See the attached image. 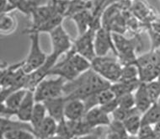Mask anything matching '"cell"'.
Here are the masks:
<instances>
[{
	"instance_id": "cell-1",
	"label": "cell",
	"mask_w": 160,
	"mask_h": 139,
	"mask_svg": "<svg viewBox=\"0 0 160 139\" xmlns=\"http://www.w3.org/2000/svg\"><path fill=\"white\" fill-rule=\"evenodd\" d=\"M111 83L103 78L92 68L81 73L74 80L67 82L64 85L63 96L66 100H85L91 95L110 89Z\"/></svg>"
},
{
	"instance_id": "cell-2",
	"label": "cell",
	"mask_w": 160,
	"mask_h": 139,
	"mask_svg": "<svg viewBox=\"0 0 160 139\" xmlns=\"http://www.w3.org/2000/svg\"><path fill=\"white\" fill-rule=\"evenodd\" d=\"M122 67L118 59L108 57H96L91 62L92 69L111 84L120 81Z\"/></svg>"
},
{
	"instance_id": "cell-3",
	"label": "cell",
	"mask_w": 160,
	"mask_h": 139,
	"mask_svg": "<svg viewBox=\"0 0 160 139\" xmlns=\"http://www.w3.org/2000/svg\"><path fill=\"white\" fill-rule=\"evenodd\" d=\"M67 81L62 78H44L38 83L34 90L36 102H44L46 100L63 96L64 85Z\"/></svg>"
},
{
	"instance_id": "cell-4",
	"label": "cell",
	"mask_w": 160,
	"mask_h": 139,
	"mask_svg": "<svg viewBox=\"0 0 160 139\" xmlns=\"http://www.w3.org/2000/svg\"><path fill=\"white\" fill-rule=\"evenodd\" d=\"M29 37L31 40V47L23 65V69L28 74L40 68L47 59V55L42 50L40 45V34L36 32L30 33Z\"/></svg>"
},
{
	"instance_id": "cell-5",
	"label": "cell",
	"mask_w": 160,
	"mask_h": 139,
	"mask_svg": "<svg viewBox=\"0 0 160 139\" xmlns=\"http://www.w3.org/2000/svg\"><path fill=\"white\" fill-rule=\"evenodd\" d=\"M49 35L52 47V51L50 55L52 56L57 60H58L62 55L66 54L72 49L73 42L68 32L64 30L62 25L50 32Z\"/></svg>"
},
{
	"instance_id": "cell-6",
	"label": "cell",
	"mask_w": 160,
	"mask_h": 139,
	"mask_svg": "<svg viewBox=\"0 0 160 139\" xmlns=\"http://www.w3.org/2000/svg\"><path fill=\"white\" fill-rule=\"evenodd\" d=\"M96 31L95 29L91 28L85 34L78 36L77 40L73 41L72 44V49L75 51V52L84 57L91 62L96 57L94 51V37Z\"/></svg>"
},
{
	"instance_id": "cell-7",
	"label": "cell",
	"mask_w": 160,
	"mask_h": 139,
	"mask_svg": "<svg viewBox=\"0 0 160 139\" xmlns=\"http://www.w3.org/2000/svg\"><path fill=\"white\" fill-rule=\"evenodd\" d=\"M94 51L96 57H106L110 51H112L117 57V52L111 31L104 27L97 30L94 37Z\"/></svg>"
},
{
	"instance_id": "cell-8",
	"label": "cell",
	"mask_w": 160,
	"mask_h": 139,
	"mask_svg": "<svg viewBox=\"0 0 160 139\" xmlns=\"http://www.w3.org/2000/svg\"><path fill=\"white\" fill-rule=\"evenodd\" d=\"M79 75V73L73 67L66 56H65V58L62 59V61L58 62L55 66L48 72V77L57 76V77L64 78L67 82L74 80L75 78H78Z\"/></svg>"
},
{
	"instance_id": "cell-9",
	"label": "cell",
	"mask_w": 160,
	"mask_h": 139,
	"mask_svg": "<svg viewBox=\"0 0 160 139\" xmlns=\"http://www.w3.org/2000/svg\"><path fill=\"white\" fill-rule=\"evenodd\" d=\"M109 116L110 115L103 111L100 106H96L86 112L83 120L92 128L104 127H109L111 124V120Z\"/></svg>"
},
{
	"instance_id": "cell-10",
	"label": "cell",
	"mask_w": 160,
	"mask_h": 139,
	"mask_svg": "<svg viewBox=\"0 0 160 139\" xmlns=\"http://www.w3.org/2000/svg\"><path fill=\"white\" fill-rule=\"evenodd\" d=\"M43 104L47 109V115L53 118L58 123L65 120L64 111H65L66 100L64 96L50 99L44 101Z\"/></svg>"
},
{
	"instance_id": "cell-11",
	"label": "cell",
	"mask_w": 160,
	"mask_h": 139,
	"mask_svg": "<svg viewBox=\"0 0 160 139\" xmlns=\"http://www.w3.org/2000/svg\"><path fill=\"white\" fill-rule=\"evenodd\" d=\"M86 113L85 105L83 100H66L64 116L67 121H78L83 119Z\"/></svg>"
},
{
	"instance_id": "cell-12",
	"label": "cell",
	"mask_w": 160,
	"mask_h": 139,
	"mask_svg": "<svg viewBox=\"0 0 160 139\" xmlns=\"http://www.w3.org/2000/svg\"><path fill=\"white\" fill-rule=\"evenodd\" d=\"M36 103L34 91L28 90L23 102L17 110V119L25 122H30Z\"/></svg>"
},
{
	"instance_id": "cell-13",
	"label": "cell",
	"mask_w": 160,
	"mask_h": 139,
	"mask_svg": "<svg viewBox=\"0 0 160 139\" xmlns=\"http://www.w3.org/2000/svg\"><path fill=\"white\" fill-rule=\"evenodd\" d=\"M70 19L75 23L78 36H82L88 32L91 29L94 21V16L90 9H85L79 12L70 17Z\"/></svg>"
},
{
	"instance_id": "cell-14",
	"label": "cell",
	"mask_w": 160,
	"mask_h": 139,
	"mask_svg": "<svg viewBox=\"0 0 160 139\" xmlns=\"http://www.w3.org/2000/svg\"><path fill=\"white\" fill-rule=\"evenodd\" d=\"M135 96V107L142 115L145 113L151 106H152V101L150 99L148 92L147 90L146 83H141L138 88L134 92Z\"/></svg>"
},
{
	"instance_id": "cell-15",
	"label": "cell",
	"mask_w": 160,
	"mask_h": 139,
	"mask_svg": "<svg viewBox=\"0 0 160 139\" xmlns=\"http://www.w3.org/2000/svg\"><path fill=\"white\" fill-rule=\"evenodd\" d=\"M58 123L49 116L46 117L43 122L35 130L37 139H50L56 136Z\"/></svg>"
},
{
	"instance_id": "cell-16",
	"label": "cell",
	"mask_w": 160,
	"mask_h": 139,
	"mask_svg": "<svg viewBox=\"0 0 160 139\" xmlns=\"http://www.w3.org/2000/svg\"><path fill=\"white\" fill-rule=\"evenodd\" d=\"M0 130L1 134L5 133L8 132L25 130L31 132L35 134L33 127L30 122H25L19 120H12L11 118H2L0 119Z\"/></svg>"
},
{
	"instance_id": "cell-17",
	"label": "cell",
	"mask_w": 160,
	"mask_h": 139,
	"mask_svg": "<svg viewBox=\"0 0 160 139\" xmlns=\"http://www.w3.org/2000/svg\"><path fill=\"white\" fill-rule=\"evenodd\" d=\"M132 9L133 14L141 21L151 22L155 18L151 8L143 0H133L132 2Z\"/></svg>"
},
{
	"instance_id": "cell-18",
	"label": "cell",
	"mask_w": 160,
	"mask_h": 139,
	"mask_svg": "<svg viewBox=\"0 0 160 139\" xmlns=\"http://www.w3.org/2000/svg\"><path fill=\"white\" fill-rule=\"evenodd\" d=\"M141 83L142 82L140 80L118 81L111 84V89L114 93L116 98H118L127 94L134 93Z\"/></svg>"
},
{
	"instance_id": "cell-19",
	"label": "cell",
	"mask_w": 160,
	"mask_h": 139,
	"mask_svg": "<svg viewBox=\"0 0 160 139\" xmlns=\"http://www.w3.org/2000/svg\"><path fill=\"white\" fill-rule=\"evenodd\" d=\"M65 56L69 59L70 62L79 74L91 68V62L78 53L75 52L72 47L68 52L65 54Z\"/></svg>"
},
{
	"instance_id": "cell-20",
	"label": "cell",
	"mask_w": 160,
	"mask_h": 139,
	"mask_svg": "<svg viewBox=\"0 0 160 139\" xmlns=\"http://www.w3.org/2000/svg\"><path fill=\"white\" fill-rule=\"evenodd\" d=\"M160 122V103L152 104L148 111L142 115V126H153Z\"/></svg>"
},
{
	"instance_id": "cell-21",
	"label": "cell",
	"mask_w": 160,
	"mask_h": 139,
	"mask_svg": "<svg viewBox=\"0 0 160 139\" xmlns=\"http://www.w3.org/2000/svg\"><path fill=\"white\" fill-rule=\"evenodd\" d=\"M67 122L74 137L93 133L96 129V128H92L83 120V118L81 120H78V121H67Z\"/></svg>"
},
{
	"instance_id": "cell-22",
	"label": "cell",
	"mask_w": 160,
	"mask_h": 139,
	"mask_svg": "<svg viewBox=\"0 0 160 139\" xmlns=\"http://www.w3.org/2000/svg\"><path fill=\"white\" fill-rule=\"evenodd\" d=\"M27 92L28 89H19V90H16V91L13 92L8 95V97L6 98V100L2 103L4 104L9 109H11V110L17 112V110L23 102Z\"/></svg>"
},
{
	"instance_id": "cell-23",
	"label": "cell",
	"mask_w": 160,
	"mask_h": 139,
	"mask_svg": "<svg viewBox=\"0 0 160 139\" xmlns=\"http://www.w3.org/2000/svg\"><path fill=\"white\" fill-rule=\"evenodd\" d=\"M18 25L16 18L11 14H1L0 16V31L2 35L7 36L15 31Z\"/></svg>"
},
{
	"instance_id": "cell-24",
	"label": "cell",
	"mask_w": 160,
	"mask_h": 139,
	"mask_svg": "<svg viewBox=\"0 0 160 139\" xmlns=\"http://www.w3.org/2000/svg\"><path fill=\"white\" fill-rule=\"evenodd\" d=\"M47 116L48 115H47V109L45 107L44 104L42 102H36L34 107L33 112H32L31 122H30L31 126L33 127L34 131L36 128L39 127V126L43 122V121L46 119Z\"/></svg>"
},
{
	"instance_id": "cell-25",
	"label": "cell",
	"mask_w": 160,
	"mask_h": 139,
	"mask_svg": "<svg viewBox=\"0 0 160 139\" xmlns=\"http://www.w3.org/2000/svg\"><path fill=\"white\" fill-rule=\"evenodd\" d=\"M126 131L130 136H138L142 127V114L136 113L123 122Z\"/></svg>"
},
{
	"instance_id": "cell-26",
	"label": "cell",
	"mask_w": 160,
	"mask_h": 139,
	"mask_svg": "<svg viewBox=\"0 0 160 139\" xmlns=\"http://www.w3.org/2000/svg\"><path fill=\"white\" fill-rule=\"evenodd\" d=\"M90 8H91V2H84L82 0H70L66 17L70 18L72 15L83 11L85 9H90Z\"/></svg>"
},
{
	"instance_id": "cell-27",
	"label": "cell",
	"mask_w": 160,
	"mask_h": 139,
	"mask_svg": "<svg viewBox=\"0 0 160 139\" xmlns=\"http://www.w3.org/2000/svg\"><path fill=\"white\" fill-rule=\"evenodd\" d=\"M139 79V69L138 67L134 64L125 65L122 67V77L120 81H135Z\"/></svg>"
},
{
	"instance_id": "cell-28",
	"label": "cell",
	"mask_w": 160,
	"mask_h": 139,
	"mask_svg": "<svg viewBox=\"0 0 160 139\" xmlns=\"http://www.w3.org/2000/svg\"><path fill=\"white\" fill-rule=\"evenodd\" d=\"M93 97H94V103H95L96 106H104L105 104L109 103V102H111L116 99V96L114 95L111 88L97 92L93 95Z\"/></svg>"
},
{
	"instance_id": "cell-29",
	"label": "cell",
	"mask_w": 160,
	"mask_h": 139,
	"mask_svg": "<svg viewBox=\"0 0 160 139\" xmlns=\"http://www.w3.org/2000/svg\"><path fill=\"white\" fill-rule=\"evenodd\" d=\"M1 135L3 139H37L33 132L25 130L8 132Z\"/></svg>"
},
{
	"instance_id": "cell-30",
	"label": "cell",
	"mask_w": 160,
	"mask_h": 139,
	"mask_svg": "<svg viewBox=\"0 0 160 139\" xmlns=\"http://www.w3.org/2000/svg\"><path fill=\"white\" fill-rule=\"evenodd\" d=\"M146 83L147 90L148 92L150 99L152 103H158L160 99V82L158 80H154Z\"/></svg>"
},
{
	"instance_id": "cell-31",
	"label": "cell",
	"mask_w": 160,
	"mask_h": 139,
	"mask_svg": "<svg viewBox=\"0 0 160 139\" xmlns=\"http://www.w3.org/2000/svg\"><path fill=\"white\" fill-rule=\"evenodd\" d=\"M136 113H140L139 111L135 108L133 109H124L118 107L116 111L112 113V117L113 119L116 121H120V122H124L127 118H129L130 117H132V115L136 114Z\"/></svg>"
},
{
	"instance_id": "cell-32",
	"label": "cell",
	"mask_w": 160,
	"mask_h": 139,
	"mask_svg": "<svg viewBox=\"0 0 160 139\" xmlns=\"http://www.w3.org/2000/svg\"><path fill=\"white\" fill-rule=\"evenodd\" d=\"M56 137L60 139H72L74 137L66 119L58 122Z\"/></svg>"
},
{
	"instance_id": "cell-33",
	"label": "cell",
	"mask_w": 160,
	"mask_h": 139,
	"mask_svg": "<svg viewBox=\"0 0 160 139\" xmlns=\"http://www.w3.org/2000/svg\"><path fill=\"white\" fill-rule=\"evenodd\" d=\"M118 101L119 107L124 109L135 108V96L134 93H130L116 98Z\"/></svg>"
},
{
	"instance_id": "cell-34",
	"label": "cell",
	"mask_w": 160,
	"mask_h": 139,
	"mask_svg": "<svg viewBox=\"0 0 160 139\" xmlns=\"http://www.w3.org/2000/svg\"><path fill=\"white\" fill-rule=\"evenodd\" d=\"M152 136H155L152 126H142L137 137H138V139H146Z\"/></svg>"
},
{
	"instance_id": "cell-35",
	"label": "cell",
	"mask_w": 160,
	"mask_h": 139,
	"mask_svg": "<svg viewBox=\"0 0 160 139\" xmlns=\"http://www.w3.org/2000/svg\"><path fill=\"white\" fill-rule=\"evenodd\" d=\"M16 8L9 0H0V11L1 14H10V12L14 11Z\"/></svg>"
},
{
	"instance_id": "cell-36",
	"label": "cell",
	"mask_w": 160,
	"mask_h": 139,
	"mask_svg": "<svg viewBox=\"0 0 160 139\" xmlns=\"http://www.w3.org/2000/svg\"><path fill=\"white\" fill-rule=\"evenodd\" d=\"M129 136L127 132H116L108 129L105 139H127Z\"/></svg>"
},
{
	"instance_id": "cell-37",
	"label": "cell",
	"mask_w": 160,
	"mask_h": 139,
	"mask_svg": "<svg viewBox=\"0 0 160 139\" xmlns=\"http://www.w3.org/2000/svg\"><path fill=\"white\" fill-rule=\"evenodd\" d=\"M118 107V101H117V99H116V98L115 100H112V101H111V102H109V103L105 104L104 106H100V108L102 109L105 112H106L108 115H112V113H113L114 111H116Z\"/></svg>"
},
{
	"instance_id": "cell-38",
	"label": "cell",
	"mask_w": 160,
	"mask_h": 139,
	"mask_svg": "<svg viewBox=\"0 0 160 139\" xmlns=\"http://www.w3.org/2000/svg\"><path fill=\"white\" fill-rule=\"evenodd\" d=\"M103 132V127H97L93 133L83 135V136L74 137L72 139H99Z\"/></svg>"
},
{
	"instance_id": "cell-39",
	"label": "cell",
	"mask_w": 160,
	"mask_h": 139,
	"mask_svg": "<svg viewBox=\"0 0 160 139\" xmlns=\"http://www.w3.org/2000/svg\"><path fill=\"white\" fill-rule=\"evenodd\" d=\"M153 130H154L155 135L157 136V137L160 139V122L157 123L156 125L153 126Z\"/></svg>"
},
{
	"instance_id": "cell-40",
	"label": "cell",
	"mask_w": 160,
	"mask_h": 139,
	"mask_svg": "<svg viewBox=\"0 0 160 139\" xmlns=\"http://www.w3.org/2000/svg\"><path fill=\"white\" fill-rule=\"evenodd\" d=\"M127 139H138V137L137 136H129Z\"/></svg>"
},
{
	"instance_id": "cell-41",
	"label": "cell",
	"mask_w": 160,
	"mask_h": 139,
	"mask_svg": "<svg viewBox=\"0 0 160 139\" xmlns=\"http://www.w3.org/2000/svg\"><path fill=\"white\" fill-rule=\"evenodd\" d=\"M50 139H60V138H58V137H52V138H50Z\"/></svg>"
},
{
	"instance_id": "cell-42",
	"label": "cell",
	"mask_w": 160,
	"mask_h": 139,
	"mask_svg": "<svg viewBox=\"0 0 160 139\" xmlns=\"http://www.w3.org/2000/svg\"><path fill=\"white\" fill-rule=\"evenodd\" d=\"M82 1H84V2H91L92 0H82Z\"/></svg>"
},
{
	"instance_id": "cell-43",
	"label": "cell",
	"mask_w": 160,
	"mask_h": 139,
	"mask_svg": "<svg viewBox=\"0 0 160 139\" xmlns=\"http://www.w3.org/2000/svg\"><path fill=\"white\" fill-rule=\"evenodd\" d=\"M158 103H160V99H159V101H158Z\"/></svg>"
},
{
	"instance_id": "cell-44",
	"label": "cell",
	"mask_w": 160,
	"mask_h": 139,
	"mask_svg": "<svg viewBox=\"0 0 160 139\" xmlns=\"http://www.w3.org/2000/svg\"><path fill=\"white\" fill-rule=\"evenodd\" d=\"M128 1H131V0H128Z\"/></svg>"
}]
</instances>
